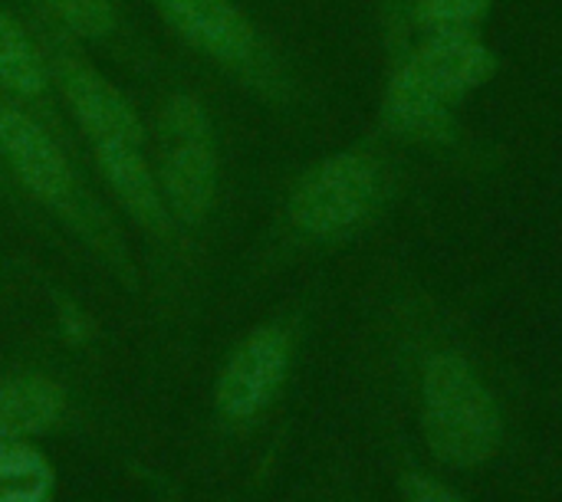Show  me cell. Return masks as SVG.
<instances>
[{
	"label": "cell",
	"mask_w": 562,
	"mask_h": 502,
	"mask_svg": "<svg viewBox=\"0 0 562 502\" xmlns=\"http://www.w3.org/2000/svg\"><path fill=\"white\" fill-rule=\"evenodd\" d=\"M0 148L36 197L63 201L69 194V164L59 148L33 118L7 102H0Z\"/></svg>",
	"instance_id": "obj_8"
},
{
	"label": "cell",
	"mask_w": 562,
	"mask_h": 502,
	"mask_svg": "<svg viewBox=\"0 0 562 502\" xmlns=\"http://www.w3.org/2000/svg\"><path fill=\"white\" fill-rule=\"evenodd\" d=\"M168 141L171 145L165 148L161 194L181 220L194 224L204 217L214 197V181H217L214 155L204 145L207 135H175Z\"/></svg>",
	"instance_id": "obj_9"
},
{
	"label": "cell",
	"mask_w": 562,
	"mask_h": 502,
	"mask_svg": "<svg viewBox=\"0 0 562 502\" xmlns=\"http://www.w3.org/2000/svg\"><path fill=\"white\" fill-rule=\"evenodd\" d=\"M99 168L109 181V187L115 191V197L125 204V210L132 217H138V224L165 230V201L161 191L148 171V164L142 161L135 145H122V141H99L95 148Z\"/></svg>",
	"instance_id": "obj_10"
},
{
	"label": "cell",
	"mask_w": 562,
	"mask_h": 502,
	"mask_svg": "<svg viewBox=\"0 0 562 502\" xmlns=\"http://www.w3.org/2000/svg\"><path fill=\"white\" fill-rule=\"evenodd\" d=\"M395 194V171L369 148H349L313 164L293 197L290 220L313 240H342L369 227Z\"/></svg>",
	"instance_id": "obj_2"
},
{
	"label": "cell",
	"mask_w": 562,
	"mask_h": 502,
	"mask_svg": "<svg viewBox=\"0 0 562 502\" xmlns=\"http://www.w3.org/2000/svg\"><path fill=\"white\" fill-rule=\"evenodd\" d=\"M290 362V339L280 329H260L254 332L227 362L221 385H217V404L227 418H250L277 395Z\"/></svg>",
	"instance_id": "obj_5"
},
{
	"label": "cell",
	"mask_w": 562,
	"mask_h": 502,
	"mask_svg": "<svg viewBox=\"0 0 562 502\" xmlns=\"http://www.w3.org/2000/svg\"><path fill=\"white\" fill-rule=\"evenodd\" d=\"M46 7L82 36H105L115 23L109 0H46Z\"/></svg>",
	"instance_id": "obj_15"
},
{
	"label": "cell",
	"mask_w": 562,
	"mask_h": 502,
	"mask_svg": "<svg viewBox=\"0 0 562 502\" xmlns=\"http://www.w3.org/2000/svg\"><path fill=\"white\" fill-rule=\"evenodd\" d=\"M422 424L428 447L451 467L487 464L504 441L497 398L474 365L454 349H441L425 358Z\"/></svg>",
	"instance_id": "obj_1"
},
{
	"label": "cell",
	"mask_w": 562,
	"mask_h": 502,
	"mask_svg": "<svg viewBox=\"0 0 562 502\" xmlns=\"http://www.w3.org/2000/svg\"><path fill=\"white\" fill-rule=\"evenodd\" d=\"M43 62L33 53L20 26L0 10V85L16 95H36L43 89Z\"/></svg>",
	"instance_id": "obj_14"
},
{
	"label": "cell",
	"mask_w": 562,
	"mask_h": 502,
	"mask_svg": "<svg viewBox=\"0 0 562 502\" xmlns=\"http://www.w3.org/2000/svg\"><path fill=\"white\" fill-rule=\"evenodd\" d=\"M59 89H63L72 115L82 122V128L95 141H122V145H135V148L142 145L145 132H142L135 109L99 72L66 59L59 66Z\"/></svg>",
	"instance_id": "obj_6"
},
{
	"label": "cell",
	"mask_w": 562,
	"mask_h": 502,
	"mask_svg": "<svg viewBox=\"0 0 562 502\" xmlns=\"http://www.w3.org/2000/svg\"><path fill=\"white\" fill-rule=\"evenodd\" d=\"M405 490V502H464L454 490H448L445 483L425 477V474H412L402 480Z\"/></svg>",
	"instance_id": "obj_16"
},
{
	"label": "cell",
	"mask_w": 562,
	"mask_h": 502,
	"mask_svg": "<svg viewBox=\"0 0 562 502\" xmlns=\"http://www.w3.org/2000/svg\"><path fill=\"white\" fill-rule=\"evenodd\" d=\"M395 66H402L425 92L451 109L487 89L501 72V56L477 33H418L405 43Z\"/></svg>",
	"instance_id": "obj_3"
},
{
	"label": "cell",
	"mask_w": 562,
	"mask_h": 502,
	"mask_svg": "<svg viewBox=\"0 0 562 502\" xmlns=\"http://www.w3.org/2000/svg\"><path fill=\"white\" fill-rule=\"evenodd\" d=\"M494 0H398V20L415 33H477Z\"/></svg>",
	"instance_id": "obj_12"
},
{
	"label": "cell",
	"mask_w": 562,
	"mask_h": 502,
	"mask_svg": "<svg viewBox=\"0 0 562 502\" xmlns=\"http://www.w3.org/2000/svg\"><path fill=\"white\" fill-rule=\"evenodd\" d=\"M53 470L49 464L20 444L0 447V502H49Z\"/></svg>",
	"instance_id": "obj_13"
},
{
	"label": "cell",
	"mask_w": 562,
	"mask_h": 502,
	"mask_svg": "<svg viewBox=\"0 0 562 502\" xmlns=\"http://www.w3.org/2000/svg\"><path fill=\"white\" fill-rule=\"evenodd\" d=\"M461 109L445 105L431 92H425L402 66H392L385 92H382V132L415 145L428 155H461L468 158L474 145L458 118Z\"/></svg>",
	"instance_id": "obj_4"
},
{
	"label": "cell",
	"mask_w": 562,
	"mask_h": 502,
	"mask_svg": "<svg viewBox=\"0 0 562 502\" xmlns=\"http://www.w3.org/2000/svg\"><path fill=\"white\" fill-rule=\"evenodd\" d=\"M175 30L224 62H244L254 53V26L231 0H155Z\"/></svg>",
	"instance_id": "obj_7"
},
{
	"label": "cell",
	"mask_w": 562,
	"mask_h": 502,
	"mask_svg": "<svg viewBox=\"0 0 562 502\" xmlns=\"http://www.w3.org/2000/svg\"><path fill=\"white\" fill-rule=\"evenodd\" d=\"M63 411V391L43 378H20L0 385V447L49 427Z\"/></svg>",
	"instance_id": "obj_11"
}]
</instances>
